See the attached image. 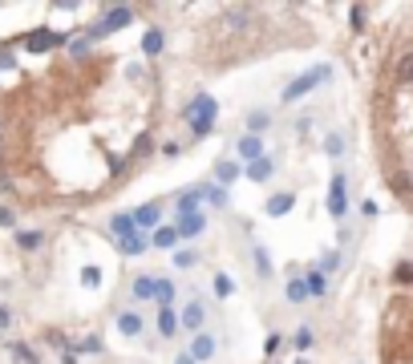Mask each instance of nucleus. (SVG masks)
I'll return each instance as SVG.
<instances>
[{
    "label": "nucleus",
    "mask_w": 413,
    "mask_h": 364,
    "mask_svg": "<svg viewBox=\"0 0 413 364\" xmlns=\"http://www.w3.org/2000/svg\"><path fill=\"white\" fill-rule=\"evenodd\" d=\"M162 118L146 53L90 32L29 29L0 45V190L25 211H77L134 182Z\"/></svg>",
    "instance_id": "f257e3e1"
},
{
    "label": "nucleus",
    "mask_w": 413,
    "mask_h": 364,
    "mask_svg": "<svg viewBox=\"0 0 413 364\" xmlns=\"http://www.w3.org/2000/svg\"><path fill=\"white\" fill-rule=\"evenodd\" d=\"M324 77H328V65H316V69H312V73H304V77H300V81H292V85H288V101H292V97H304V93L312 90V85H316V81H324Z\"/></svg>",
    "instance_id": "f03ea898"
},
{
    "label": "nucleus",
    "mask_w": 413,
    "mask_h": 364,
    "mask_svg": "<svg viewBox=\"0 0 413 364\" xmlns=\"http://www.w3.org/2000/svg\"><path fill=\"white\" fill-rule=\"evenodd\" d=\"M328 211L336 214V219L345 214V174H336V179H332V194H328Z\"/></svg>",
    "instance_id": "7ed1b4c3"
},
{
    "label": "nucleus",
    "mask_w": 413,
    "mask_h": 364,
    "mask_svg": "<svg viewBox=\"0 0 413 364\" xmlns=\"http://www.w3.org/2000/svg\"><path fill=\"white\" fill-rule=\"evenodd\" d=\"M179 231H183V235H199V231H203V214H183Z\"/></svg>",
    "instance_id": "20e7f679"
},
{
    "label": "nucleus",
    "mask_w": 413,
    "mask_h": 364,
    "mask_svg": "<svg viewBox=\"0 0 413 364\" xmlns=\"http://www.w3.org/2000/svg\"><path fill=\"white\" fill-rule=\"evenodd\" d=\"M183 324H187V328H199V324H203V303H187Z\"/></svg>",
    "instance_id": "39448f33"
},
{
    "label": "nucleus",
    "mask_w": 413,
    "mask_h": 364,
    "mask_svg": "<svg viewBox=\"0 0 413 364\" xmlns=\"http://www.w3.org/2000/svg\"><path fill=\"white\" fill-rule=\"evenodd\" d=\"M134 219H138V227H150V219H159V207H142Z\"/></svg>",
    "instance_id": "423d86ee"
},
{
    "label": "nucleus",
    "mask_w": 413,
    "mask_h": 364,
    "mask_svg": "<svg viewBox=\"0 0 413 364\" xmlns=\"http://www.w3.org/2000/svg\"><path fill=\"white\" fill-rule=\"evenodd\" d=\"M159 332L162 336H174V316H170V312H162V316H159Z\"/></svg>",
    "instance_id": "0eeeda50"
},
{
    "label": "nucleus",
    "mask_w": 413,
    "mask_h": 364,
    "mask_svg": "<svg viewBox=\"0 0 413 364\" xmlns=\"http://www.w3.org/2000/svg\"><path fill=\"white\" fill-rule=\"evenodd\" d=\"M194 356H211V340H207V336H199V340H194V348H191Z\"/></svg>",
    "instance_id": "6e6552de"
},
{
    "label": "nucleus",
    "mask_w": 413,
    "mask_h": 364,
    "mask_svg": "<svg viewBox=\"0 0 413 364\" xmlns=\"http://www.w3.org/2000/svg\"><path fill=\"white\" fill-rule=\"evenodd\" d=\"M308 292H312V296H324V275H308Z\"/></svg>",
    "instance_id": "1a4fd4ad"
},
{
    "label": "nucleus",
    "mask_w": 413,
    "mask_h": 364,
    "mask_svg": "<svg viewBox=\"0 0 413 364\" xmlns=\"http://www.w3.org/2000/svg\"><path fill=\"white\" fill-rule=\"evenodd\" d=\"M122 328H126L130 336L138 332V328H142V324H138V316H134V312H130V316H122Z\"/></svg>",
    "instance_id": "9d476101"
},
{
    "label": "nucleus",
    "mask_w": 413,
    "mask_h": 364,
    "mask_svg": "<svg viewBox=\"0 0 413 364\" xmlns=\"http://www.w3.org/2000/svg\"><path fill=\"white\" fill-rule=\"evenodd\" d=\"M154 287H159V283H154V279H138V287H134V292H138V296H150V292H154Z\"/></svg>",
    "instance_id": "9b49d317"
},
{
    "label": "nucleus",
    "mask_w": 413,
    "mask_h": 364,
    "mask_svg": "<svg viewBox=\"0 0 413 364\" xmlns=\"http://www.w3.org/2000/svg\"><path fill=\"white\" fill-rule=\"evenodd\" d=\"M288 296H292V300H304V296H308V283H292Z\"/></svg>",
    "instance_id": "f8f14e48"
},
{
    "label": "nucleus",
    "mask_w": 413,
    "mask_h": 364,
    "mask_svg": "<svg viewBox=\"0 0 413 364\" xmlns=\"http://www.w3.org/2000/svg\"><path fill=\"white\" fill-rule=\"evenodd\" d=\"M268 170H272L268 162H252V179H268Z\"/></svg>",
    "instance_id": "ddd939ff"
},
{
    "label": "nucleus",
    "mask_w": 413,
    "mask_h": 364,
    "mask_svg": "<svg viewBox=\"0 0 413 364\" xmlns=\"http://www.w3.org/2000/svg\"><path fill=\"white\" fill-rule=\"evenodd\" d=\"M243 154H248V158H259V142H252V138H248V142H243Z\"/></svg>",
    "instance_id": "4468645a"
},
{
    "label": "nucleus",
    "mask_w": 413,
    "mask_h": 364,
    "mask_svg": "<svg viewBox=\"0 0 413 364\" xmlns=\"http://www.w3.org/2000/svg\"><path fill=\"white\" fill-rule=\"evenodd\" d=\"M268 125V114H252V130H263Z\"/></svg>",
    "instance_id": "2eb2a0df"
}]
</instances>
